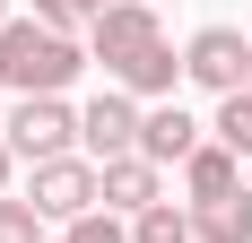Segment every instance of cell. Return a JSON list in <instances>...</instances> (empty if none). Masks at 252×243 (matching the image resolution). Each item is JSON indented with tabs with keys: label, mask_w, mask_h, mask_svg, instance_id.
Instances as JSON below:
<instances>
[{
	"label": "cell",
	"mask_w": 252,
	"mask_h": 243,
	"mask_svg": "<svg viewBox=\"0 0 252 243\" xmlns=\"http://www.w3.org/2000/svg\"><path fill=\"white\" fill-rule=\"evenodd\" d=\"M183 78H191V87H209L218 104L244 96V87H252V44L235 35V26H200V35L183 44Z\"/></svg>",
	"instance_id": "cell-3"
},
{
	"label": "cell",
	"mask_w": 252,
	"mask_h": 243,
	"mask_svg": "<svg viewBox=\"0 0 252 243\" xmlns=\"http://www.w3.org/2000/svg\"><path fill=\"white\" fill-rule=\"evenodd\" d=\"M70 139H78V113L61 96H26L18 113H9V148H18L26 165H52V156H70Z\"/></svg>",
	"instance_id": "cell-5"
},
{
	"label": "cell",
	"mask_w": 252,
	"mask_h": 243,
	"mask_svg": "<svg viewBox=\"0 0 252 243\" xmlns=\"http://www.w3.org/2000/svg\"><path fill=\"white\" fill-rule=\"evenodd\" d=\"M9 26H18V18H9V0H0V35H9Z\"/></svg>",
	"instance_id": "cell-17"
},
{
	"label": "cell",
	"mask_w": 252,
	"mask_h": 243,
	"mask_svg": "<svg viewBox=\"0 0 252 243\" xmlns=\"http://www.w3.org/2000/svg\"><path fill=\"white\" fill-rule=\"evenodd\" d=\"M130 243H200V235H191V217H183L174 200H157V209L130 217Z\"/></svg>",
	"instance_id": "cell-11"
},
{
	"label": "cell",
	"mask_w": 252,
	"mask_h": 243,
	"mask_svg": "<svg viewBox=\"0 0 252 243\" xmlns=\"http://www.w3.org/2000/svg\"><path fill=\"white\" fill-rule=\"evenodd\" d=\"M9 156H18V148H9V139H0V200H9Z\"/></svg>",
	"instance_id": "cell-16"
},
{
	"label": "cell",
	"mask_w": 252,
	"mask_h": 243,
	"mask_svg": "<svg viewBox=\"0 0 252 243\" xmlns=\"http://www.w3.org/2000/svg\"><path fill=\"white\" fill-rule=\"evenodd\" d=\"M183 182H191V200H226V191H244V156H235L226 139H209L191 165H183Z\"/></svg>",
	"instance_id": "cell-9"
},
{
	"label": "cell",
	"mask_w": 252,
	"mask_h": 243,
	"mask_svg": "<svg viewBox=\"0 0 252 243\" xmlns=\"http://www.w3.org/2000/svg\"><path fill=\"white\" fill-rule=\"evenodd\" d=\"M78 70H87V52H78L61 26H44V18H18L0 35V87H18V104L26 96H61Z\"/></svg>",
	"instance_id": "cell-2"
},
{
	"label": "cell",
	"mask_w": 252,
	"mask_h": 243,
	"mask_svg": "<svg viewBox=\"0 0 252 243\" xmlns=\"http://www.w3.org/2000/svg\"><path fill=\"white\" fill-rule=\"evenodd\" d=\"M148 9H157V0H148Z\"/></svg>",
	"instance_id": "cell-18"
},
{
	"label": "cell",
	"mask_w": 252,
	"mask_h": 243,
	"mask_svg": "<svg viewBox=\"0 0 252 243\" xmlns=\"http://www.w3.org/2000/svg\"><path fill=\"white\" fill-rule=\"evenodd\" d=\"M61 243H130V226L113 217V209H96V217H78V226H70Z\"/></svg>",
	"instance_id": "cell-15"
},
{
	"label": "cell",
	"mask_w": 252,
	"mask_h": 243,
	"mask_svg": "<svg viewBox=\"0 0 252 243\" xmlns=\"http://www.w3.org/2000/svg\"><path fill=\"white\" fill-rule=\"evenodd\" d=\"M209 139H226L235 156H252V87H244V96H226V104H218V122H209Z\"/></svg>",
	"instance_id": "cell-12"
},
{
	"label": "cell",
	"mask_w": 252,
	"mask_h": 243,
	"mask_svg": "<svg viewBox=\"0 0 252 243\" xmlns=\"http://www.w3.org/2000/svg\"><path fill=\"white\" fill-rule=\"evenodd\" d=\"M139 130H148V113H139L122 87H104V96L78 113V139H87V156H96V165H113V156H139Z\"/></svg>",
	"instance_id": "cell-6"
},
{
	"label": "cell",
	"mask_w": 252,
	"mask_h": 243,
	"mask_svg": "<svg viewBox=\"0 0 252 243\" xmlns=\"http://www.w3.org/2000/svg\"><path fill=\"white\" fill-rule=\"evenodd\" d=\"M44 226H52V217L35 209V200H0V243H52Z\"/></svg>",
	"instance_id": "cell-13"
},
{
	"label": "cell",
	"mask_w": 252,
	"mask_h": 243,
	"mask_svg": "<svg viewBox=\"0 0 252 243\" xmlns=\"http://www.w3.org/2000/svg\"><path fill=\"white\" fill-rule=\"evenodd\" d=\"M104 209H122V217L157 209V165L148 156H113V165H104Z\"/></svg>",
	"instance_id": "cell-8"
},
{
	"label": "cell",
	"mask_w": 252,
	"mask_h": 243,
	"mask_svg": "<svg viewBox=\"0 0 252 243\" xmlns=\"http://www.w3.org/2000/svg\"><path fill=\"white\" fill-rule=\"evenodd\" d=\"M200 122L183 113V104H157L148 113V130H139V156H148V165H191V156H200Z\"/></svg>",
	"instance_id": "cell-7"
},
{
	"label": "cell",
	"mask_w": 252,
	"mask_h": 243,
	"mask_svg": "<svg viewBox=\"0 0 252 243\" xmlns=\"http://www.w3.org/2000/svg\"><path fill=\"white\" fill-rule=\"evenodd\" d=\"M104 9H113V0H35V18H44V26H61V35H70V26H96Z\"/></svg>",
	"instance_id": "cell-14"
},
{
	"label": "cell",
	"mask_w": 252,
	"mask_h": 243,
	"mask_svg": "<svg viewBox=\"0 0 252 243\" xmlns=\"http://www.w3.org/2000/svg\"><path fill=\"white\" fill-rule=\"evenodd\" d=\"M87 52L122 78V96H174V78H183V61L165 52V26H157L148 0H113L87 26Z\"/></svg>",
	"instance_id": "cell-1"
},
{
	"label": "cell",
	"mask_w": 252,
	"mask_h": 243,
	"mask_svg": "<svg viewBox=\"0 0 252 243\" xmlns=\"http://www.w3.org/2000/svg\"><path fill=\"white\" fill-rule=\"evenodd\" d=\"M35 209L44 217H61V226H78V217H96L104 209V165H87V156H52V165H35Z\"/></svg>",
	"instance_id": "cell-4"
},
{
	"label": "cell",
	"mask_w": 252,
	"mask_h": 243,
	"mask_svg": "<svg viewBox=\"0 0 252 243\" xmlns=\"http://www.w3.org/2000/svg\"><path fill=\"white\" fill-rule=\"evenodd\" d=\"M191 235H200V243H252V191L200 200V209H191Z\"/></svg>",
	"instance_id": "cell-10"
}]
</instances>
